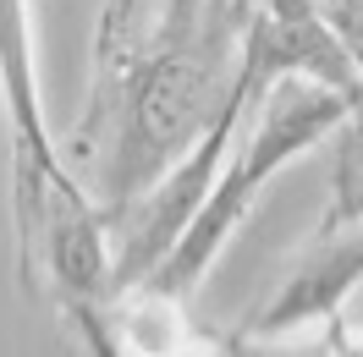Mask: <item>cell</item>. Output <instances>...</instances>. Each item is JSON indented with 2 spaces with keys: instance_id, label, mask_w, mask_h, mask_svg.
Returning a JSON list of instances; mask_svg holds the SVG:
<instances>
[{
  "instance_id": "obj_1",
  "label": "cell",
  "mask_w": 363,
  "mask_h": 357,
  "mask_svg": "<svg viewBox=\"0 0 363 357\" xmlns=\"http://www.w3.org/2000/svg\"><path fill=\"white\" fill-rule=\"evenodd\" d=\"M352 115H358V105L347 94L325 89V83H308V77H275L259 94H242L231 143L220 154V171L209 181L199 215L171 242V253L149 269L143 291H155V297H187L209 275V264L226 253V242L237 237V225L248 220L253 198L275 181V171L286 159L308 154L319 137L347 127Z\"/></svg>"
},
{
  "instance_id": "obj_7",
  "label": "cell",
  "mask_w": 363,
  "mask_h": 357,
  "mask_svg": "<svg viewBox=\"0 0 363 357\" xmlns=\"http://www.w3.org/2000/svg\"><path fill=\"white\" fill-rule=\"evenodd\" d=\"M226 6H231V11H237V17H248V11H253V6H259V0H226Z\"/></svg>"
},
{
  "instance_id": "obj_2",
  "label": "cell",
  "mask_w": 363,
  "mask_h": 357,
  "mask_svg": "<svg viewBox=\"0 0 363 357\" xmlns=\"http://www.w3.org/2000/svg\"><path fill=\"white\" fill-rule=\"evenodd\" d=\"M0 99L11 115V198H17V253L23 269L33 259L45 193L72 181L55 143L45 132L39 110V67H33V28H28V0H0Z\"/></svg>"
},
{
  "instance_id": "obj_6",
  "label": "cell",
  "mask_w": 363,
  "mask_h": 357,
  "mask_svg": "<svg viewBox=\"0 0 363 357\" xmlns=\"http://www.w3.org/2000/svg\"><path fill=\"white\" fill-rule=\"evenodd\" d=\"M319 11H325L330 33L341 39L347 61H352V67H358V77H363V0H325Z\"/></svg>"
},
{
  "instance_id": "obj_4",
  "label": "cell",
  "mask_w": 363,
  "mask_h": 357,
  "mask_svg": "<svg viewBox=\"0 0 363 357\" xmlns=\"http://www.w3.org/2000/svg\"><path fill=\"white\" fill-rule=\"evenodd\" d=\"M363 286V225L352 231H319V242L308 259H297L292 275L275 286V297L248 319L242 335H259V341H275V335H292L303 324H319V319H336L341 302Z\"/></svg>"
},
{
  "instance_id": "obj_3",
  "label": "cell",
  "mask_w": 363,
  "mask_h": 357,
  "mask_svg": "<svg viewBox=\"0 0 363 357\" xmlns=\"http://www.w3.org/2000/svg\"><path fill=\"white\" fill-rule=\"evenodd\" d=\"M275 77H308L363 110V77L330 33L319 0H259L237 33V89L259 94Z\"/></svg>"
},
{
  "instance_id": "obj_5",
  "label": "cell",
  "mask_w": 363,
  "mask_h": 357,
  "mask_svg": "<svg viewBox=\"0 0 363 357\" xmlns=\"http://www.w3.org/2000/svg\"><path fill=\"white\" fill-rule=\"evenodd\" d=\"M330 225H363V132L347 137V149L336 159V198H330Z\"/></svg>"
}]
</instances>
